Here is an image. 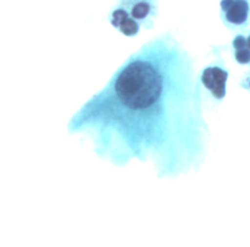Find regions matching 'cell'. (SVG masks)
Listing matches in <instances>:
<instances>
[{
    "mask_svg": "<svg viewBox=\"0 0 250 247\" xmlns=\"http://www.w3.org/2000/svg\"><path fill=\"white\" fill-rule=\"evenodd\" d=\"M221 9L229 25L233 27L247 25L250 13V6L247 0H222Z\"/></svg>",
    "mask_w": 250,
    "mask_h": 247,
    "instance_id": "obj_4",
    "label": "cell"
},
{
    "mask_svg": "<svg viewBox=\"0 0 250 247\" xmlns=\"http://www.w3.org/2000/svg\"><path fill=\"white\" fill-rule=\"evenodd\" d=\"M203 103L188 53L163 34L131 54L70 116L66 131L116 168L139 161L157 179H177L198 172L207 158Z\"/></svg>",
    "mask_w": 250,
    "mask_h": 247,
    "instance_id": "obj_1",
    "label": "cell"
},
{
    "mask_svg": "<svg viewBox=\"0 0 250 247\" xmlns=\"http://www.w3.org/2000/svg\"><path fill=\"white\" fill-rule=\"evenodd\" d=\"M156 14V0H120L109 15V21L123 35L132 37L141 28H150Z\"/></svg>",
    "mask_w": 250,
    "mask_h": 247,
    "instance_id": "obj_2",
    "label": "cell"
},
{
    "mask_svg": "<svg viewBox=\"0 0 250 247\" xmlns=\"http://www.w3.org/2000/svg\"><path fill=\"white\" fill-rule=\"evenodd\" d=\"M239 86L246 91H250V70L247 71L239 80Z\"/></svg>",
    "mask_w": 250,
    "mask_h": 247,
    "instance_id": "obj_6",
    "label": "cell"
},
{
    "mask_svg": "<svg viewBox=\"0 0 250 247\" xmlns=\"http://www.w3.org/2000/svg\"><path fill=\"white\" fill-rule=\"evenodd\" d=\"M232 55L240 65H250V32L237 34L231 41Z\"/></svg>",
    "mask_w": 250,
    "mask_h": 247,
    "instance_id": "obj_5",
    "label": "cell"
},
{
    "mask_svg": "<svg viewBox=\"0 0 250 247\" xmlns=\"http://www.w3.org/2000/svg\"><path fill=\"white\" fill-rule=\"evenodd\" d=\"M229 72L220 64H209L198 74V82L203 99L208 97L214 103H220L227 96Z\"/></svg>",
    "mask_w": 250,
    "mask_h": 247,
    "instance_id": "obj_3",
    "label": "cell"
}]
</instances>
